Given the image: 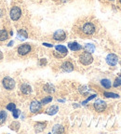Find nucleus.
Returning a JSON list of instances; mask_svg holds the SVG:
<instances>
[{"mask_svg": "<svg viewBox=\"0 0 121 134\" xmlns=\"http://www.w3.org/2000/svg\"><path fill=\"white\" fill-rule=\"evenodd\" d=\"M12 44H13V42H12V41H11V42H10V43H9V44H8V46H12Z\"/></svg>", "mask_w": 121, "mask_h": 134, "instance_id": "nucleus-32", "label": "nucleus"}, {"mask_svg": "<svg viewBox=\"0 0 121 134\" xmlns=\"http://www.w3.org/2000/svg\"><path fill=\"white\" fill-rule=\"evenodd\" d=\"M30 51H31V47L28 44L21 45V46L19 47V48H18V53H19L20 55H25V54H27V53H29Z\"/></svg>", "mask_w": 121, "mask_h": 134, "instance_id": "nucleus-6", "label": "nucleus"}, {"mask_svg": "<svg viewBox=\"0 0 121 134\" xmlns=\"http://www.w3.org/2000/svg\"><path fill=\"white\" fill-rule=\"evenodd\" d=\"M104 96L107 98H118V95L116 93H111V92H104Z\"/></svg>", "mask_w": 121, "mask_h": 134, "instance_id": "nucleus-24", "label": "nucleus"}, {"mask_svg": "<svg viewBox=\"0 0 121 134\" xmlns=\"http://www.w3.org/2000/svg\"><path fill=\"white\" fill-rule=\"evenodd\" d=\"M7 109H8V110H9V111L12 112L13 110H14V109H16V106H15L14 103H8V106H7Z\"/></svg>", "mask_w": 121, "mask_h": 134, "instance_id": "nucleus-27", "label": "nucleus"}, {"mask_svg": "<svg viewBox=\"0 0 121 134\" xmlns=\"http://www.w3.org/2000/svg\"><path fill=\"white\" fill-rule=\"evenodd\" d=\"M44 46H46V47H50V48H51L52 47V45H50V44H48V43H44Z\"/></svg>", "mask_w": 121, "mask_h": 134, "instance_id": "nucleus-30", "label": "nucleus"}, {"mask_svg": "<svg viewBox=\"0 0 121 134\" xmlns=\"http://www.w3.org/2000/svg\"><path fill=\"white\" fill-rule=\"evenodd\" d=\"M117 61H118V58H117V55L115 54H109L106 58V62L109 65L111 66H114L117 63Z\"/></svg>", "mask_w": 121, "mask_h": 134, "instance_id": "nucleus-9", "label": "nucleus"}, {"mask_svg": "<svg viewBox=\"0 0 121 134\" xmlns=\"http://www.w3.org/2000/svg\"><path fill=\"white\" fill-rule=\"evenodd\" d=\"M7 116H8V115H7V112L0 111V125H1V124H3L5 121H6Z\"/></svg>", "mask_w": 121, "mask_h": 134, "instance_id": "nucleus-19", "label": "nucleus"}, {"mask_svg": "<svg viewBox=\"0 0 121 134\" xmlns=\"http://www.w3.org/2000/svg\"><path fill=\"white\" fill-rule=\"evenodd\" d=\"M85 48H86V50L88 51V52H93L94 51V46L92 44H87L85 46Z\"/></svg>", "mask_w": 121, "mask_h": 134, "instance_id": "nucleus-23", "label": "nucleus"}, {"mask_svg": "<svg viewBox=\"0 0 121 134\" xmlns=\"http://www.w3.org/2000/svg\"><path fill=\"white\" fill-rule=\"evenodd\" d=\"M111 1H112V0H111Z\"/></svg>", "mask_w": 121, "mask_h": 134, "instance_id": "nucleus-34", "label": "nucleus"}, {"mask_svg": "<svg viewBox=\"0 0 121 134\" xmlns=\"http://www.w3.org/2000/svg\"><path fill=\"white\" fill-rule=\"evenodd\" d=\"M55 48H56V50H58L59 52H60L63 55H66L67 54V48H65V47L59 45V46L55 47Z\"/></svg>", "mask_w": 121, "mask_h": 134, "instance_id": "nucleus-17", "label": "nucleus"}, {"mask_svg": "<svg viewBox=\"0 0 121 134\" xmlns=\"http://www.w3.org/2000/svg\"><path fill=\"white\" fill-rule=\"evenodd\" d=\"M46 128V123H36V125L35 126V130L36 132H40L42 130H44V129Z\"/></svg>", "mask_w": 121, "mask_h": 134, "instance_id": "nucleus-15", "label": "nucleus"}, {"mask_svg": "<svg viewBox=\"0 0 121 134\" xmlns=\"http://www.w3.org/2000/svg\"><path fill=\"white\" fill-rule=\"evenodd\" d=\"M41 109V103L37 102V100H33L30 104V110L32 113H36Z\"/></svg>", "mask_w": 121, "mask_h": 134, "instance_id": "nucleus-8", "label": "nucleus"}, {"mask_svg": "<svg viewBox=\"0 0 121 134\" xmlns=\"http://www.w3.org/2000/svg\"><path fill=\"white\" fill-rule=\"evenodd\" d=\"M11 20L12 21H18L21 16V10L19 7H13L10 9V13H9Z\"/></svg>", "mask_w": 121, "mask_h": 134, "instance_id": "nucleus-3", "label": "nucleus"}, {"mask_svg": "<svg viewBox=\"0 0 121 134\" xmlns=\"http://www.w3.org/2000/svg\"><path fill=\"white\" fill-rule=\"evenodd\" d=\"M68 47L71 50H74V51H76V50H79L81 49L82 47L80 46L78 43H76V42H73V43H69L68 44Z\"/></svg>", "mask_w": 121, "mask_h": 134, "instance_id": "nucleus-12", "label": "nucleus"}, {"mask_svg": "<svg viewBox=\"0 0 121 134\" xmlns=\"http://www.w3.org/2000/svg\"><path fill=\"white\" fill-rule=\"evenodd\" d=\"M8 32L5 29L0 30V41H5V40L8 39Z\"/></svg>", "mask_w": 121, "mask_h": 134, "instance_id": "nucleus-16", "label": "nucleus"}, {"mask_svg": "<svg viewBox=\"0 0 121 134\" xmlns=\"http://www.w3.org/2000/svg\"><path fill=\"white\" fill-rule=\"evenodd\" d=\"M80 31L85 36H91V35H93L95 33V26L90 21H87V23H84L82 24Z\"/></svg>", "mask_w": 121, "mask_h": 134, "instance_id": "nucleus-1", "label": "nucleus"}, {"mask_svg": "<svg viewBox=\"0 0 121 134\" xmlns=\"http://www.w3.org/2000/svg\"><path fill=\"white\" fill-rule=\"evenodd\" d=\"M2 58H3V54H2V52L0 51V60H2Z\"/></svg>", "mask_w": 121, "mask_h": 134, "instance_id": "nucleus-31", "label": "nucleus"}, {"mask_svg": "<svg viewBox=\"0 0 121 134\" xmlns=\"http://www.w3.org/2000/svg\"><path fill=\"white\" fill-rule=\"evenodd\" d=\"M9 128L11 129V130H18L20 128V123L19 122H12V123L10 124V126H9Z\"/></svg>", "mask_w": 121, "mask_h": 134, "instance_id": "nucleus-22", "label": "nucleus"}, {"mask_svg": "<svg viewBox=\"0 0 121 134\" xmlns=\"http://www.w3.org/2000/svg\"><path fill=\"white\" fill-rule=\"evenodd\" d=\"M79 61H80V63H81L82 64L89 65V64H90L92 62H93V58H92L91 54L87 51V52H84L83 54L80 56Z\"/></svg>", "mask_w": 121, "mask_h": 134, "instance_id": "nucleus-2", "label": "nucleus"}, {"mask_svg": "<svg viewBox=\"0 0 121 134\" xmlns=\"http://www.w3.org/2000/svg\"><path fill=\"white\" fill-rule=\"evenodd\" d=\"M13 113V116H14V118H18L20 115V110H17V109H14L12 111Z\"/></svg>", "mask_w": 121, "mask_h": 134, "instance_id": "nucleus-28", "label": "nucleus"}, {"mask_svg": "<svg viewBox=\"0 0 121 134\" xmlns=\"http://www.w3.org/2000/svg\"><path fill=\"white\" fill-rule=\"evenodd\" d=\"M94 97H96V95H91V96H90V97H89V98H88V99H87V100H84V102H83V104H84V105H85V104H86V103H88L89 100H91V99H93V98H94Z\"/></svg>", "mask_w": 121, "mask_h": 134, "instance_id": "nucleus-29", "label": "nucleus"}, {"mask_svg": "<svg viewBox=\"0 0 121 134\" xmlns=\"http://www.w3.org/2000/svg\"><path fill=\"white\" fill-rule=\"evenodd\" d=\"M58 110H59V107L57 106V105H53V106L50 107V108L47 110V113H48V115H55V114L58 112Z\"/></svg>", "mask_w": 121, "mask_h": 134, "instance_id": "nucleus-13", "label": "nucleus"}, {"mask_svg": "<svg viewBox=\"0 0 121 134\" xmlns=\"http://www.w3.org/2000/svg\"><path fill=\"white\" fill-rule=\"evenodd\" d=\"M119 1H120V3H121V0H119Z\"/></svg>", "mask_w": 121, "mask_h": 134, "instance_id": "nucleus-33", "label": "nucleus"}, {"mask_svg": "<svg viewBox=\"0 0 121 134\" xmlns=\"http://www.w3.org/2000/svg\"><path fill=\"white\" fill-rule=\"evenodd\" d=\"M21 91L23 92V94L27 95V94H30V93H31L32 88L28 84H23V85L21 86Z\"/></svg>", "mask_w": 121, "mask_h": 134, "instance_id": "nucleus-11", "label": "nucleus"}, {"mask_svg": "<svg viewBox=\"0 0 121 134\" xmlns=\"http://www.w3.org/2000/svg\"><path fill=\"white\" fill-rule=\"evenodd\" d=\"M94 108L97 112H102L104 111L105 108H106V103L103 102V100H97L96 103H94Z\"/></svg>", "mask_w": 121, "mask_h": 134, "instance_id": "nucleus-7", "label": "nucleus"}, {"mask_svg": "<svg viewBox=\"0 0 121 134\" xmlns=\"http://www.w3.org/2000/svg\"><path fill=\"white\" fill-rule=\"evenodd\" d=\"M121 85V76H119L118 78H117L115 81V83H114V87H116V88H117L118 86H120Z\"/></svg>", "mask_w": 121, "mask_h": 134, "instance_id": "nucleus-26", "label": "nucleus"}, {"mask_svg": "<svg viewBox=\"0 0 121 134\" xmlns=\"http://www.w3.org/2000/svg\"><path fill=\"white\" fill-rule=\"evenodd\" d=\"M66 37V34L63 30H58L53 34V38L57 41H63Z\"/></svg>", "mask_w": 121, "mask_h": 134, "instance_id": "nucleus-5", "label": "nucleus"}, {"mask_svg": "<svg viewBox=\"0 0 121 134\" xmlns=\"http://www.w3.org/2000/svg\"><path fill=\"white\" fill-rule=\"evenodd\" d=\"M44 90H45V91H47V92H54L55 88L52 85H50V84H47V85H45Z\"/></svg>", "mask_w": 121, "mask_h": 134, "instance_id": "nucleus-20", "label": "nucleus"}, {"mask_svg": "<svg viewBox=\"0 0 121 134\" xmlns=\"http://www.w3.org/2000/svg\"><path fill=\"white\" fill-rule=\"evenodd\" d=\"M18 36H19L21 39H25V38H27L28 35L27 33H26V31L25 30H19V32H18Z\"/></svg>", "mask_w": 121, "mask_h": 134, "instance_id": "nucleus-18", "label": "nucleus"}, {"mask_svg": "<svg viewBox=\"0 0 121 134\" xmlns=\"http://www.w3.org/2000/svg\"><path fill=\"white\" fill-rule=\"evenodd\" d=\"M62 69H63L64 72H72L74 70V66L71 63L65 62V63L62 65Z\"/></svg>", "mask_w": 121, "mask_h": 134, "instance_id": "nucleus-10", "label": "nucleus"}, {"mask_svg": "<svg viewBox=\"0 0 121 134\" xmlns=\"http://www.w3.org/2000/svg\"><path fill=\"white\" fill-rule=\"evenodd\" d=\"M101 83H102V85L104 87V88H111V82H110V80H108V79H102V81H101Z\"/></svg>", "mask_w": 121, "mask_h": 134, "instance_id": "nucleus-21", "label": "nucleus"}, {"mask_svg": "<svg viewBox=\"0 0 121 134\" xmlns=\"http://www.w3.org/2000/svg\"><path fill=\"white\" fill-rule=\"evenodd\" d=\"M2 84L7 90H12L15 87V81L10 77H5L2 81Z\"/></svg>", "mask_w": 121, "mask_h": 134, "instance_id": "nucleus-4", "label": "nucleus"}, {"mask_svg": "<svg viewBox=\"0 0 121 134\" xmlns=\"http://www.w3.org/2000/svg\"><path fill=\"white\" fill-rule=\"evenodd\" d=\"M63 131H64V129H63V126L55 125L54 127H53V130H52L53 133H63Z\"/></svg>", "mask_w": 121, "mask_h": 134, "instance_id": "nucleus-14", "label": "nucleus"}, {"mask_svg": "<svg viewBox=\"0 0 121 134\" xmlns=\"http://www.w3.org/2000/svg\"><path fill=\"white\" fill-rule=\"evenodd\" d=\"M52 100V97H46V98H44L43 100H41V104H46V103H50Z\"/></svg>", "mask_w": 121, "mask_h": 134, "instance_id": "nucleus-25", "label": "nucleus"}]
</instances>
